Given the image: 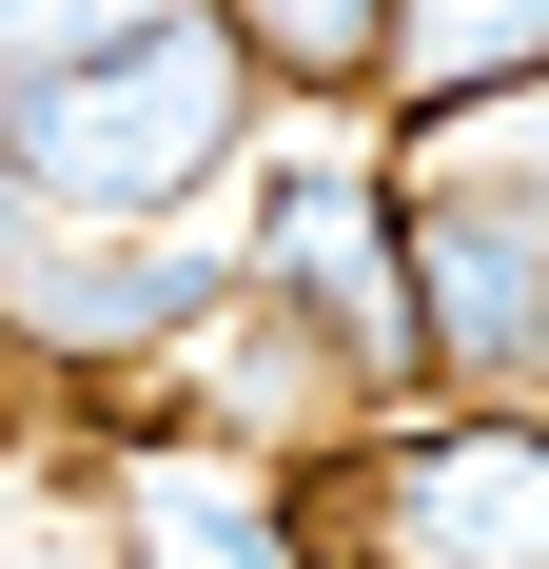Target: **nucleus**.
Returning <instances> with one entry per match:
<instances>
[{
    "label": "nucleus",
    "mask_w": 549,
    "mask_h": 569,
    "mask_svg": "<svg viewBox=\"0 0 549 569\" xmlns=\"http://www.w3.org/2000/svg\"><path fill=\"white\" fill-rule=\"evenodd\" d=\"M256 138V40H236L217 0H177V20H138V40H79L40 59V79H0V158H20V197L40 217H177L197 177Z\"/></svg>",
    "instance_id": "f257e3e1"
},
{
    "label": "nucleus",
    "mask_w": 549,
    "mask_h": 569,
    "mask_svg": "<svg viewBox=\"0 0 549 569\" xmlns=\"http://www.w3.org/2000/svg\"><path fill=\"white\" fill-rule=\"evenodd\" d=\"M333 569H549V412H412L315 491Z\"/></svg>",
    "instance_id": "f03ea898"
},
{
    "label": "nucleus",
    "mask_w": 549,
    "mask_h": 569,
    "mask_svg": "<svg viewBox=\"0 0 549 569\" xmlns=\"http://www.w3.org/2000/svg\"><path fill=\"white\" fill-rule=\"evenodd\" d=\"M412 353L471 393H549V197L412 158Z\"/></svg>",
    "instance_id": "7ed1b4c3"
},
{
    "label": "nucleus",
    "mask_w": 549,
    "mask_h": 569,
    "mask_svg": "<svg viewBox=\"0 0 549 569\" xmlns=\"http://www.w3.org/2000/svg\"><path fill=\"white\" fill-rule=\"evenodd\" d=\"M256 295L315 315L353 373H412V197L353 177V158H274V197H256Z\"/></svg>",
    "instance_id": "20e7f679"
},
{
    "label": "nucleus",
    "mask_w": 549,
    "mask_h": 569,
    "mask_svg": "<svg viewBox=\"0 0 549 569\" xmlns=\"http://www.w3.org/2000/svg\"><path fill=\"white\" fill-rule=\"evenodd\" d=\"M236 276H256V256H177V236H40V256L0 276V315H20L40 353H177Z\"/></svg>",
    "instance_id": "39448f33"
},
{
    "label": "nucleus",
    "mask_w": 549,
    "mask_h": 569,
    "mask_svg": "<svg viewBox=\"0 0 549 569\" xmlns=\"http://www.w3.org/2000/svg\"><path fill=\"white\" fill-rule=\"evenodd\" d=\"M392 79L412 99H510V79H549V0H392Z\"/></svg>",
    "instance_id": "423d86ee"
},
{
    "label": "nucleus",
    "mask_w": 549,
    "mask_h": 569,
    "mask_svg": "<svg viewBox=\"0 0 549 569\" xmlns=\"http://www.w3.org/2000/svg\"><path fill=\"white\" fill-rule=\"evenodd\" d=\"M236 40H256V79H295V99H333V79H392V0H217Z\"/></svg>",
    "instance_id": "0eeeda50"
},
{
    "label": "nucleus",
    "mask_w": 549,
    "mask_h": 569,
    "mask_svg": "<svg viewBox=\"0 0 549 569\" xmlns=\"http://www.w3.org/2000/svg\"><path fill=\"white\" fill-rule=\"evenodd\" d=\"M432 158H471V177H510V197H549V79H510V99H451V118H432Z\"/></svg>",
    "instance_id": "6e6552de"
},
{
    "label": "nucleus",
    "mask_w": 549,
    "mask_h": 569,
    "mask_svg": "<svg viewBox=\"0 0 549 569\" xmlns=\"http://www.w3.org/2000/svg\"><path fill=\"white\" fill-rule=\"evenodd\" d=\"M138 20H177V0H0V79H40L79 40H138Z\"/></svg>",
    "instance_id": "1a4fd4ad"
},
{
    "label": "nucleus",
    "mask_w": 549,
    "mask_h": 569,
    "mask_svg": "<svg viewBox=\"0 0 549 569\" xmlns=\"http://www.w3.org/2000/svg\"><path fill=\"white\" fill-rule=\"evenodd\" d=\"M20 256H40V197H20V158H0V276H20Z\"/></svg>",
    "instance_id": "9d476101"
},
{
    "label": "nucleus",
    "mask_w": 549,
    "mask_h": 569,
    "mask_svg": "<svg viewBox=\"0 0 549 569\" xmlns=\"http://www.w3.org/2000/svg\"><path fill=\"white\" fill-rule=\"evenodd\" d=\"M20 569H118V550H20Z\"/></svg>",
    "instance_id": "9b49d317"
}]
</instances>
